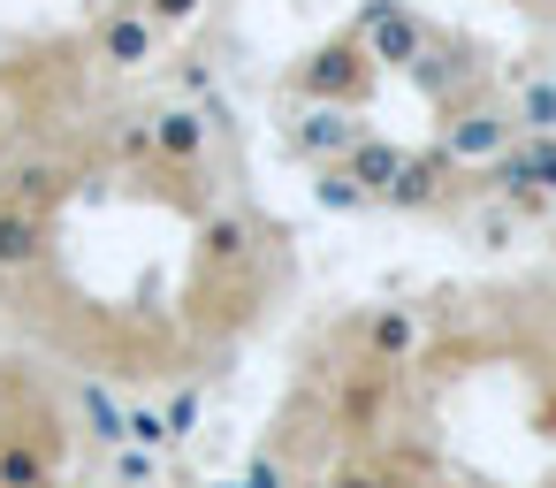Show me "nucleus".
<instances>
[{
    "label": "nucleus",
    "instance_id": "4",
    "mask_svg": "<svg viewBox=\"0 0 556 488\" xmlns=\"http://www.w3.org/2000/svg\"><path fill=\"white\" fill-rule=\"evenodd\" d=\"M161 39H168V32L138 9V0H115V9H100V16H92L85 54H92V70L138 77V70H153V62H161Z\"/></svg>",
    "mask_w": 556,
    "mask_h": 488
},
{
    "label": "nucleus",
    "instance_id": "9",
    "mask_svg": "<svg viewBox=\"0 0 556 488\" xmlns=\"http://www.w3.org/2000/svg\"><path fill=\"white\" fill-rule=\"evenodd\" d=\"M206 153H214V123H206L191 100L153 108V168H161V176H199Z\"/></svg>",
    "mask_w": 556,
    "mask_h": 488
},
{
    "label": "nucleus",
    "instance_id": "3",
    "mask_svg": "<svg viewBox=\"0 0 556 488\" xmlns=\"http://www.w3.org/2000/svg\"><path fill=\"white\" fill-rule=\"evenodd\" d=\"M389 397H396V374L389 366H366V359H343L320 412H328V435H343L351 450H366L381 427H389Z\"/></svg>",
    "mask_w": 556,
    "mask_h": 488
},
{
    "label": "nucleus",
    "instance_id": "15",
    "mask_svg": "<svg viewBox=\"0 0 556 488\" xmlns=\"http://www.w3.org/2000/svg\"><path fill=\"white\" fill-rule=\"evenodd\" d=\"M526 138H556V85H526L518 92V115H510Z\"/></svg>",
    "mask_w": 556,
    "mask_h": 488
},
{
    "label": "nucleus",
    "instance_id": "14",
    "mask_svg": "<svg viewBox=\"0 0 556 488\" xmlns=\"http://www.w3.org/2000/svg\"><path fill=\"white\" fill-rule=\"evenodd\" d=\"M108 161L115 168H138V176H161L153 168V108H130V115H108Z\"/></svg>",
    "mask_w": 556,
    "mask_h": 488
},
{
    "label": "nucleus",
    "instance_id": "12",
    "mask_svg": "<svg viewBox=\"0 0 556 488\" xmlns=\"http://www.w3.org/2000/svg\"><path fill=\"white\" fill-rule=\"evenodd\" d=\"M358 138H366V123H358L351 108H305V115L290 123V138H282V146H290V161L336 168V161H343V153H351Z\"/></svg>",
    "mask_w": 556,
    "mask_h": 488
},
{
    "label": "nucleus",
    "instance_id": "17",
    "mask_svg": "<svg viewBox=\"0 0 556 488\" xmlns=\"http://www.w3.org/2000/svg\"><path fill=\"white\" fill-rule=\"evenodd\" d=\"M77 404H85V420H92V435H108V442H123V404H115L108 389H77Z\"/></svg>",
    "mask_w": 556,
    "mask_h": 488
},
{
    "label": "nucleus",
    "instance_id": "7",
    "mask_svg": "<svg viewBox=\"0 0 556 488\" xmlns=\"http://www.w3.org/2000/svg\"><path fill=\"white\" fill-rule=\"evenodd\" d=\"M518 146V123H510V108H495V100H465L450 123H442V153L457 161V168H488V161H503Z\"/></svg>",
    "mask_w": 556,
    "mask_h": 488
},
{
    "label": "nucleus",
    "instance_id": "8",
    "mask_svg": "<svg viewBox=\"0 0 556 488\" xmlns=\"http://www.w3.org/2000/svg\"><path fill=\"white\" fill-rule=\"evenodd\" d=\"M77 184H85V153H62V146L24 153V161L0 168V191H9V199H31V207H47V214H62V207L77 199Z\"/></svg>",
    "mask_w": 556,
    "mask_h": 488
},
{
    "label": "nucleus",
    "instance_id": "10",
    "mask_svg": "<svg viewBox=\"0 0 556 488\" xmlns=\"http://www.w3.org/2000/svg\"><path fill=\"white\" fill-rule=\"evenodd\" d=\"M54 222H62V214L0 191V275H31V267L54 252Z\"/></svg>",
    "mask_w": 556,
    "mask_h": 488
},
{
    "label": "nucleus",
    "instance_id": "11",
    "mask_svg": "<svg viewBox=\"0 0 556 488\" xmlns=\"http://www.w3.org/2000/svg\"><path fill=\"white\" fill-rule=\"evenodd\" d=\"M457 199V161L434 146V153H404V168H396V184L381 191V207H396V214H434V207H450Z\"/></svg>",
    "mask_w": 556,
    "mask_h": 488
},
{
    "label": "nucleus",
    "instance_id": "20",
    "mask_svg": "<svg viewBox=\"0 0 556 488\" xmlns=\"http://www.w3.org/2000/svg\"><path fill=\"white\" fill-rule=\"evenodd\" d=\"M161 420H168V435H191V420H199V397L184 389V397H168L161 404Z\"/></svg>",
    "mask_w": 556,
    "mask_h": 488
},
{
    "label": "nucleus",
    "instance_id": "1",
    "mask_svg": "<svg viewBox=\"0 0 556 488\" xmlns=\"http://www.w3.org/2000/svg\"><path fill=\"white\" fill-rule=\"evenodd\" d=\"M374 85H381V70L366 62V47H358L351 32H336V39H320V47L282 77V100H305V108H351V115H366Z\"/></svg>",
    "mask_w": 556,
    "mask_h": 488
},
{
    "label": "nucleus",
    "instance_id": "2",
    "mask_svg": "<svg viewBox=\"0 0 556 488\" xmlns=\"http://www.w3.org/2000/svg\"><path fill=\"white\" fill-rule=\"evenodd\" d=\"M70 465V420L31 397L16 420H0V488H54Z\"/></svg>",
    "mask_w": 556,
    "mask_h": 488
},
{
    "label": "nucleus",
    "instance_id": "16",
    "mask_svg": "<svg viewBox=\"0 0 556 488\" xmlns=\"http://www.w3.org/2000/svg\"><path fill=\"white\" fill-rule=\"evenodd\" d=\"M123 442H130V450H168L176 435H168L161 404H130V412H123Z\"/></svg>",
    "mask_w": 556,
    "mask_h": 488
},
{
    "label": "nucleus",
    "instance_id": "19",
    "mask_svg": "<svg viewBox=\"0 0 556 488\" xmlns=\"http://www.w3.org/2000/svg\"><path fill=\"white\" fill-rule=\"evenodd\" d=\"M31 397H39V389L24 381V366H16V359H0V420H16Z\"/></svg>",
    "mask_w": 556,
    "mask_h": 488
},
{
    "label": "nucleus",
    "instance_id": "5",
    "mask_svg": "<svg viewBox=\"0 0 556 488\" xmlns=\"http://www.w3.org/2000/svg\"><path fill=\"white\" fill-rule=\"evenodd\" d=\"M343 343H351V359L404 374V366L419 359L427 328H419V313H412V305H358V313L343 321Z\"/></svg>",
    "mask_w": 556,
    "mask_h": 488
},
{
    "label": "nucleus",
    "instance_id": "18",
    "mask_svg": "<svg viewBox=\"0 0 556 488\" xmlns=\"http://www.w3.org/2000/svg\"><path fill=\"white\" fill-rule=\"evenodd\" d=\"M138 9H146L161 32H191V24L206 16V0H138Z\"/></svg>",
    "mask_w": 556,
    "mask_h": 488
},
{
    "label": "nucleus",
    "instance_id": "21",
    "mask_svg": "<svg viewBox=\"0 0 556 488\" xmlns=\"http://www.w3.org/2000/svg\"><path fill=\"white\" fill-rule=\"evenodd\" d=\"M526 9H556V0H526Z\"/></svg>",
    "mask_w": 556,
    "mask_h": 488
},
{
    "label": "nucleus",
    "instance_id": "6",
    "mask_svg": "<svg viewBox=\"0 0 556 488\" xmlns=\"http://www.w3.org/2000/svg\"><path fill=\"white\" fill-rule=\"evenodd\" d=\"M351 39L366 47V62H374V70H412V62L427 54V39H434V32L404 9V0H366V9L351 16Z\"/></svg>",
    "mask_w": 556,
    "mask_h": 488
},
{
    "label": "nucleus",
    "instance_id": "13",
    "mask_svg": "<svg viewBox=\"0 0 556 488\" xmlns=\"http://www.w3.org/2000/svg\"><path fill=\"white\" fill-rule=\"evenodd\" d=\"M320 488H419V465L412 458H389V450H343L336 465H328V480Z\"/></svg>",
    "mask_w": 556,
    "mask_h": 488
}]
</instances>
